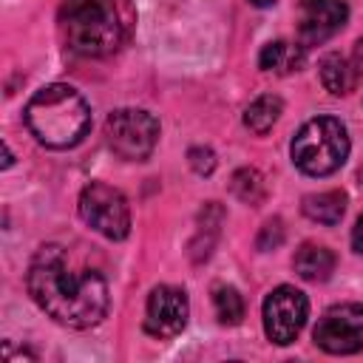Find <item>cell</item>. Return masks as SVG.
Masks as SVG:
<instances>
[{
    "label": "cell",
    "instance_id": "cell-1",
    "mask_svg": "<svg viewBox=\"0 0 363 363\" xmlns=\"http://www.w3.org/2000/svg\"><path fill=\"white\" fill-rule=\"evenodd\" d=\"M28 292L48 318L68 329H91L108 312V281L62 244H43L34 252Z\"/></svg>",
    "mask_w": 363,
    "mask_h": 363
},
{
    "label": "cell",
    "instance_id": "cell-2",
    "mask_svg": "<svg viewBox=\"0 0 363 363\" xmlns=\"http://www.w3.org/2000/svg\"><path fill=\"white\" fill-rule=\"evenodd\" d=\"M60 28L71 51L82 57L113 54L128 31V0H65Z\"/></svg>",
    "mask_w": 363,
    "mask_h": 363
},
{
    "label": "cell",
    "instance_id": "cell-3",
    "mask_svg": "<svg viewBox=\"0 0 363 363\" xmlns=\"http://www.w3.org/2000/svg\"><path fill=\"white\" fill-rule=\"evenodd\" d=\"M26 125L45 147H74L91 128V108L71 85H45L26 105Z\"/></svg>",
    "mask_w": 363,
    "mask_h": 363
},
{
    "label": "cell",
    "instance_id": "cell-4",
    "mask_svg": "<svg viewBox=\"0 0 363 363\" xmlns=\"http://www.w3.org/2000/svg\"><path fill=\"white\" fill-rule=\"evenodd\" d=\"M292 162L306 176H329L349 156V133L340 119H309L292 139Z\"/></svg>",
    "mask_w": 363,
    "mask_h": 363
},
{
    "label": "cell",
    "instance_id": "cell-5",
    "mask_svg": "<svg viewBox=\"0 0 363 363\" xmlns=\"http://www.w3.org/2000/svg\"><path fill=\"white\" fill-rule=\"evenodd\" d=\"M105 136H108V145L116 156L130 159V162H142L156 147L159 122L142 108H122V111H113L108 116Z\"/></svg>",
    "mask_w": 363,
    "mask_h": 363
},
{
    "label": "cell",
    "instance_id": "cell-6",
    "mask_svg": "<svg viewBox=\"0 0 363 363\" xmlns=\"http://www.w3.org/2000/svg\"><path fill=\"white\" fill-rule=\"evenodd\" d=\"M79 216L91 230H96L111 241H122L130 233L128 201L116 187L105 182H91L79 193Z\"/></svg>",
    "mask_w": 363,
    "mask_h": 363
},
{
    "label": "cell",
    "instance_id": "cell-7",
    "mask_svg": "<svg viewBox=\"0 0 363 363\" xmlns=\"http://www.w3.org/2000/svg\"><path fill=\"white\" fill-rule=\"evenodd\" d=\"M306 315H309L306 295L301 289L284 284V286L272 289L264 301V332L272 343L286 346L301 335Z\"/></svg>",
    "mask_w": 363,
    "mask_h": 363
},
{
    "label": "cell",
    "instance_id": "cell-8",
    "mask_svg": "<svg viewBox=\"0 0 363 363\" xmlns=\"http://www.w3.org/2000/svg\"><path fill=\"white\" fill-rule=\"evenodd\" d=\"M315 343L329 354H354L363 349V303H337L315 326Z\"/></svg>",
    "mask_w": 363,
    "mask_h": 363
},
{
    "label": "cell",
    "instance_id": "cell-9",
    "mask_svg": "<svg viewBox=\"0 0 363 363\" xmlns=\"http://www.w3.org/2000/svg\"><path fill=\"white\" fill-rule=\"evenodd\" d=\"M349 9L343 0H301L298 6V40L303 48L320 45L346 26Z\"/></svg>",
    "mask_w": 363,
    "mask_h": 363
},
{
    "label": "cell",
    "instance_id": "cell-10",
    "mask_svg": "<svg viewBox=\"0 0 363 363\" xmlns=\"http://www.w3.org/2000/svg\"><path fill=\"white\" fill-rule=\"evenodd\" d=\"M187 312H190V303H187L184 289L162 284L147 298V306H145V329L153 337H173V335H179L184 329Z\"/></svg>",
    "mask_w": 363,
    "mask_h": 363
},
{
    "label": "cell",
    "instance_id": "cell-11",
    "mask_svg": "<svg viewBox=\"0 0 363 363\" xmlns=\"http://www.w3.org/2000/svg\"><path fill=\"white\" fill-rule=\"evenodd\" d=\"M360 79V71H357V62H352L349 57L343 54H326L320 60V82L329 94L335 96H346L354 91Z\"/></svg>",
    "mask_w": 363,
    "mask_h": 363
},
{
    "label": "cell",
    "instance_id": "cell-12",
    "mask_svg": "<svg viewBox=\"0 0 363 363\" xmlns=\"http://www.w3.org/2000/svg\"><path fill=\"white\" fill-rule=\"evenodd\" d=\"M292 267L303 281L318 284V281H326L335 272V252L320 247V244H303V247H298V252L292 258Z\"/></svg>",
    "mask_w": 363,
    "mask_h": 363
},
{
    "label": "cell",
    "instance_id": "cell-13",
    "mask_svg": "<svg viewBox=\"0 0 363 363\" xmlns=\"http://www.w3.org/2000/svg\"><path fill=\"white\" fill-rule=\"evenodd\" d=\"M258 65L264 71H275V74H289L298 71L303 65V45L298 43H286V40H275L267 43L258 54Z\"/></svg>",
    "mask_w": 363,
    "mask_h": 363
},
{
    "label": "cell",
    "instance_id": "cell-14",
    "mask_svg": "<svg viewBox=\"0 0 363 363\" xmlns=\"http://www.w3.org/2000/svg\"><path fill=\"white\" fill-rule=\"evenodd\" d=\"M303 213L318 224H337L346 213V193L343 190H323L303 199Z\"/></svg>",
    "mask_w": 363,
    "mask_h": 363
},
{
    "label": "cell",
    "instance_id": "cell-15",
    "mask_svg": "<svg viewBox=\"0 0 363 363\" xmlns=\"http://www.w3.org/2000/svg\"><path fill=\"white\" fill-rule=\"evenodd\" d=\"M281 111H284V102H281L275 94H264V96H258V99H252V102L247 105V111H244V125H247L252 133H267V130L278 122Z\"/></svg>",
    "mask_w": 363,
    "mask_h": 363
},
{
    "label": "cell",
    "instance_id": "cell-16",
    "mask_svg": "<svg viewBox=\"0 0 363 363\" xmlns=\"http://www.w3.org/2000/svg\"><path fill=\"white\" fill-rule=\"evenodd\" d=\"M230 190L244 201V204H258L264 201L267 196V184H264V176L255 170V167H241L233 173V182H230Z\"/></svg>",
    "mask_w": 363,
    "mask_h": 363
},
{
    "label": "cell",
    "instance_id": "cell-17",
    "mask_svg": "<svg viewBox=\"0 0 363 363\" xmlns=\"http://www.w3.org/2000/svg\"><path fill=\"white\" fill-rule=\"evenodd\" d=\"M213 306H216V315L224 326H235L244 318V301H241L238 289H233V286H216L213 289Z\"/></svg>",
    "mask_w": 363,
    "mask_h": 363
},
{
    "label": "cell",
    "instance_id": "cell-18",
    "mask_svg": "<svg viewBox=\"0 0 363 363\" xmlns=\"http://www.w3.org/2000/svg\"><path fill=\"white\" fill-rule=\"evenodd\" d=\"M187 159H190V167H193L199 176H210L213 167H216V156H213L210 147H190Z\"/></svg>",
    "mask_w": 363,
    "mask_h": 363
},
{
    "label": "cell",
    "instance_id": "cell-19",
    "mask_svg": "<svg viewBox=\"0 0 363 363\" xmlns=\"http://www.w3.org/2000/svg\"><path fill=\"white\" fill-rule=\"evenodd\" d=\"M281 241H284V227H281V221H278V218L267 221V224L261 227V235H258V250H272V247H278Z\"/></svg>",
    "mask_w": 363,
    "mask_h": 363
},
{
    "label": "cell",
    "instance_id": "cell-20",
    "mask_svg": "<svg viewBox=\"0 0 363 363\" xmlns=\"http://www.w3.org/2000/svg\"><path fill=\"white\" fill-rule=\"evenodd\" d=\"M352 244H354V250L363 255V216L357 218V224H354V230H352Z\"/></svg>",
    "mask_w": 363,
    "mask_h": 363
},
{
    "label": "cell",
    "instance_id": "cell-21",
    "mask_svg": "<svg viewBox=\"0 0 363 363\" xmlns=\"http://www.w3.org/2000/svg\"><path fill=\"white\" fill-rule=\"evenodd\" d=\"M11 162H14V159H11V150H9V145L3 142V167H9Z\"/></svg>",
    "mask_w": 363,
    "mask_h": 363
},
{
    "label": "cell",
    "instance_id": "cell-22",
    "mask_svg": "<svg viewBox=\"0 0 363 363\" xmlns=\"http://www.w3.org/2000/svg\"><path fill=\"white\" fill-rule=\"evenodd\" d=\"M252 3H255V6H272L275 0H252Z\"/></svg>",
    "mask_w": 363,
    "mask_h": 363
},
{
    "label": "cell",
    "instance_id": "cell-23",
    "mask_svg": "<svg viewBox=\"0 0 363 363\" xmlns=\"http://www.w3.org/2000/svg\"><path fill=\"white\" fill-rule=\"evenodd\" d=\"M360 179H363V167H360Z\"/></svg>",
    "mask_w": 363,
    "mask_h": 363
}]
</instances>
